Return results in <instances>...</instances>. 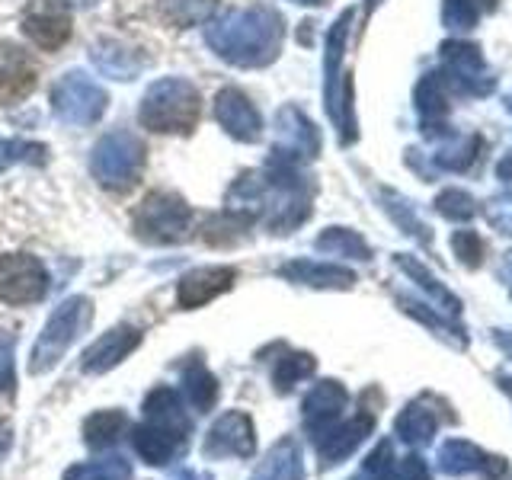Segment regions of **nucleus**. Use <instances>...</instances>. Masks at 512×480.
Segmentation results:
<instances>
[{"label": "nucleus", "mask_w": 512, "mask_h": 480, "mask_svg": "<svg viewBox=\"0 0 512 480\" xmlns=\"http://www.w3.org/2000/svg\"><path fill=\"white\" fill-rule=\"evenodd\" d=\"M205 42L234 68H266L282 48V16L263 4L228 10L205 23Z\"/></svg>", "instance_id": "f257e3e1"}, {"label": "nucleus", "mask_w": 512, "mask_h": 480, "mask_svg": "<svg viewBox=\"0 0 512 480\" xmlns=\"http://www.w3.org/2000/svg\"><path fill=\"white\" fill-rule=\"evenodd\" d=\"M202 116L199 90L186 77H160L144 90L138 122L154 135H192Z\"/></svg>", "instance_id": "f03ea898"}, {"label": "nucleus", "mask_w": 512, "mask_h": 480, "mask_svg": "<svg viewBox=\"0 0 512 480\" xmlns=\"http://www.w3.org/2000/svg\"><path fill=\"white\" fill-rule=\"evenodd\" d=\"M144 164H148V148H144L141 135L128 132V128H116V132L103 135L90 154L93 180L109 192L135 189L144 173Z\"/></svg>", "instance_id": "7ed1b4c3"}, {"label": "nucleus", "mask_w": 512, "mask_h": 480, "mask_svg": "<svg viewBox=\"0 0 512 480\" xmlns=\"http://www.w3.org/2000/svg\"><path fill=\"white\" fill-rule=\"evenodd\" d=\"M196 228V212L186 205L183 196L167 189H154L144 196V202L135 212V234L144 244H183V240Z\"/></svg>", "instance_id": "20e7f679"}, {"label": "nucleus", "mask_w": 512, "mask_h": 480, "mask_svg": "<svg viewBox=\"0 0 512 480\" xmlns=\"http://www.w3.org/2000/svg\"><path fill=\"white\" fill-rule=\"evenodd\" d=\"M93 320V304L84 295H74L68 301H61L55 314L48 317V324L42 330V336L32 346V375L48 372L52 365H58V359L68 352V346L77 340L80 333L87 330V324Z\"/></svg>", "instance_id": "39448f33"}, {"label": "nucleus", "mask_w": 512, "mask_h": 480, "mask_svg": "<svg viewBox=\"0 0 512 480\" xmlns=\"http://www.w3.org/2000/svg\"><path fill=\"white\" fill-rule=\"evenodd\" d=\"M55 119L71 125V128H87L103 119L109 106V93L96 84V80L84 71H68L55 80L52 93H48Z\"/></svg>", "instance_id": "423d86ee"}, {"label": "nucleus", "mask_w": 512, "mask_h": 480, "mask_svg": "<svg viewBox=\"0 0 512 480\" xmlns=\"http://www.w3.org/2000/svg\"><path fill=\"white\" fill-rule=\"evenodd\" d=\"M48 295V269L32 253L0 256V304H36Z\"/></svg>", "instance_id": "0eeeda50"}, {"label": "nucleus", "mask_w": 512, "mask_h": 480, "mask_svg": "<svg viewBox=\"0 0 512 480\" xmlns=\"http://www.w3.org/2000/svg\"><path fill=\"white\" fill-rule=\"evenodd\" d=\"M23 36L42 48L58 52L71 39V7L68 0H32L23 13Z\"/></svg>", "instance_id": "6e6552de"}, {"label": "nucleus", "mask_w": 512, "mask_h": 480, "mask_svg": "<svg viewBox=\"0 0 512 480\" xmlns=\"http://www.w3.org/2000/svg\"><path fill=\"white\" fill-rule=\"evenodd\" d=\"M39 84V68L23 45L0 39V106L23 103Z\"/></svg>", "instance_id": "1a4fd4ad"}, {"label": "nucleus", "mask_w": 512, "mask_h": 480, "mask_svg": "<svg viewBox=\"0 0 512 480\" xmlns=\"http://www.w3.org/2000/svg\"><path fill=\"white\" fill-rule=\"evenodd\" d=\"M215 119L234 141H260L263 135V116L256 112L253 100L237 87H224L215 96Z\"/></svg>", "instance_id": "9d476101"}, {"label": "nucleus", "mask_w": 512, "mask_h": 480, "mask_svg": "<svg viewBox=\"0 0 512 480\" xmlns=\"http://www.w3.org/2000/svg\"><path fill=\"white\" fill-rule=\"evenodd\" d=\"M234 279H237V269H231V266H199V269H192L180 279V285H176V304L186 308V311L202 308V304L215 301L218 295L228 292V288L234 285Z\"/></svg>", "instance_id": "9b49d317"}, {"label": "nucleus", "mask_w": 512, "mask_h": 480, "mask_svg": "<svg viewBox=\"0 0 512 480\" xmlns=\"http://www.w3.org/2000/svg\"><path fill=\"white\" fill-rule=\"evenodd\" d=\"M90 61L93 68L112 77V80H135L144 68H148V55L141 48L128 45L122 39H100L90 45Z\"/></svg>", "instance_id": "f8f14e48"}, {"label": "nucleus", "mask_w": 512, "mask_h": 480, "mask_svg": "<svg viewBox=\"0 0 512 480\" xmlns=\"http://www.w3.org/2000/svg\"><path fill=\"white\" fill-rule=\"evenodd\" d=\"M141 346V333L135 327H112L109 333H103L100 340H96L87 352H84V372H93V375H103L109 372L112 365H119L128 352H135Z\"/></svg>", "instance_id": "ddd939ff"}, {"label": "nucleus", "mask_w": 512, "mask_h": 480, "mask_svg": "<svg viewBox=\"0 0 512 480\" xmlns=\"http://www.w3.org/2000/svg\"><path fill=\"white\" fill-rule=\"evenodd\" d=\"M346 407V391L336 381H320L317 388L304 400V423H308L311 432H317V439L324 432L333 429L336 416Z\"/></svg>", "instance_id": "4468645a"}, {"label": "nucleus", "mask_w": 512, "mask_h": 480, "mask_svg": "<svg viewBox=\"0 0 512 480\" xmlns=\"http://www.w3.org/2000/svg\"><path fill=\"white\" fill-rule=\"evenodd\" d=\"M208 455H253V423L244 413H228L221 423H215L212 436L205 445Z\"/></svg>", "instance_id": "2eb2a0df"}, {"label": "nucleus", "mask_w": 512, "mask_h": 480, "mask_svg": "<svg viewBox=\"0 0 512 480\" xmlns=\"http://www.w3.org/2000/svg\"><path fill=\"white\" fill-rule=\"evenodd\" d=\"M221 0H154V16L167 29H196L215 20Z\"/></svg>", "instance_id": "dca6fc26"}, {"label": "nucleus", "mask_w": 512, "mask_h": 480, "mask_svg": "<svg viewBox=\"0 0 512 480\" xmlns=\"http://www.w3.org/2000/svg\"><path fill=\"white\" fill-rule=\"evenodd\" d=\"M372 426H375V416L359 413L356 420L324 432V442H320V458H324V464H336V461H343L346 455L356 452L359 442L372 432Z\"/></svg>", "instance_id": "f3484780"}, {"label": "nucleus", "mask_w": 512, "mask_h": 480, "mask_svg": "<svg viewBox=\"0 0 512 480\" xmlns=\"http://www.w3.org/2000/svg\"><path fill=\"white\" fill-rule=\"evenodd\" d=\"M282 276L292 282L314 285V288H349L356 282V276H352L349 269L320 266V263H288V266H282Z\"/></svg>", "instance_id": "a211bd4d"}, {"label": "nucleus", "mask_w": 512, "mask_h": 480, "mask_svg": "<svg viewBox=\"0 0 512 480\" xmlns=\"http://www.w3.org/2000/svg\"><path fill=\"white\" fill-rule=\"evenodd\" d=\"M183 436L180 432H173V429H164V426H157L151 423L148 429H138L135 432V448H138V455L148 461V464H164L173 458L176 452V442H180Z\"/></svg>", "instance_id": "6ab92c4d"}, {"label": "nucleus", "mask_w": 512, "mask_h": 480, "mask_svg": "<svg viewBox=\"0 0 512 480\" xmlns=\"http://www.w3.org/2000/svg\"><path fill=\"white\" fill-rule=\"evenodd\" d=\"M439 429V420L436 413L420 407V404H410L404 413L397 416V436L404 442H413V445H426L432 436H436Z\"/></svg>", "instance_id": "aec40b11"}, {"label": "nucleus", "mask_w": 512, "mask_h": 480, "mask_svg": "<svg viewBox=\"0 0 512 480\" xmlns=\"http://www.w3.org/2000/svg\"><path fill=\"white\" fill-rule=\"evenodd\" d=\"M487 455L480 452V448L468 439H452L442 445L439 452V468L448 471V474H468V471H477L484 468Z\"/></svg>", "instance_id": "412c9836"}, {"label": "nucleus", "mask_w": 512, "mask_h": 480, "mask_svg": "<svg viewBox=\"0 0 512 480\" xmlns=\"http://www.w3.org/2000/svg\"><path fill=\"white\" fill-rule=\"evenodd\" d=\"M253 480H301V455L292 442H282Z\"/></svg>", "instance_id": "4be33fe9"}, {"label": "nucleus", "mask_w": 512, "mask_h": 480, "mask_svg": "<svg viewBox=\"0 0 512 480\" xmlns=\"http://www.w3.org/2000/svg\"><path fill=\"white\" fill-rule=\"evenodd\" d=\"M279 135L292 141V148H298V151L304 148V151H308V157H314V151H317V132H314L311 122L304 119L298 109L285 106L279 112Z\"/></svg>", "instance_id": "5701e85b"}, {"label": "nucleus", "mask_w": 512, "mask_h": 480, "mask_svg": "<svg viewBox=\"0 0 512 480\" xmlns=\"http://www.w3.org/2000/svg\"><path fill=\"white\" fill-rule=\"evenodd\" d=\"M45 144L39 141H23V138H0V170L16 167V164H45Z\"/></svg>", "instance_id": "b1692460"}, {"label": "nucleus", "mask_w": 512, "mask_h": 480, "mask_svg": "<svg viewBox=\"0 0 512 480\" xmlns=\"http://www.w3.org/2000/svg\"><path fill=\"white\" fill-rule=\"evenodd\" d=\"M183 381H186V391H189V400L196 404L199 410H208L215 404V397H218V381L212 378V372L202 365V362H192L189 368H186V375H183Z\"/></svg>", "instance_id": "393cba45"}, {"label": "nucleus", "mask_w": 512, "mask_h": 480, "mask_svg": "<svg viewBox=\"0 0 512 480\" xmlns=\"http://www.w3.org/2000/svg\"><path fill=\"white\" fill-rule=\"evenodd\" d=\"M125 429V416L116 413V410H103V413H93L84 432H87V442L93 448H106L119 439V432Z\"/></svg>", "instance_id": "a878e982"}, {"label": "nucleus", "mask_w": 512, "mask_h": 480, "mask_svg": "<svg viewBox=\"0 0 512 480\" xmlns=\"http://www.w3.org/2000/svg\"><path fill=\"white\" fill-rule=\"evenodd\" d=\"M314 372V359L308 356V352H292V356H285V359H279V365H276V388L279 391H288L292 384H298L301 378H308Z\"/></svg>", "instance_id": "bb28decb"}, {"label": "nucleus", "mask_w": 512, "mask_h": 480, "mask_svg": "<svg viewBox=\"0 0 512 480\" xmlns=\"http://www.w3.org/2000/svg\"><path fill=\"white\" fill-rule=\"evenodd\" d=\"M317 250L324 253H349V256H359V260H368V247L362 240L352 234V231H343V228H330L327 234L317 237Z\"/></svg>", "instance_id": "cd10ccee"}, {"label": "nucleus", "mask_w": 512, "mask_h": 480, "mask_svg": "<svg viewBox=\"0 0 512 480\" xmlns=\"http://www.w3.org/2000/svg\"><path fill=\"white\" fill-rule=\"evenodd\" d=\"M116 477H128L125 464H80V468H71L64 474V480H116Z\"/></svg>", "instance_id": "c85d7f7f"}, {"label": "nucleus", "mask_w": 512, "mask_h": 480, "mask_svg": "<svg viewBox=\"0 0 512 480\" xmlns=\"http://www.w3.org/2000/svg\"><path fill=\"white\" fill-rule=\"evenodd\" d=\"M394 471V452H391V442H381L372 455L365 461V477L372 480H391Z\"/></svg>", "instance_id": "c756f323"}, {"label": "nucleus", "mask_w": 512, "mask_h": 480, "mask_svg": "<svg viewBox=\"0 0 512 480\" xmlns=\"http://www.w3.org/2000/svg\"><path fill=\"white\" fill-rule=\"evenodd\" d=\"M391 480H429V468L420 455H407L394 464L391 471Z\"/></svg>", "instance_id": "7c9ffc66"}, {"label": "nucleus", "mask_w": 512, "mask_h": 480, "mask_svg": "<svg viewBox=\"0 0 512 480\" xmlns=\"http://www.w3.org/2000/svg\"><path fill=\"white\" fill-rule=\"evenodd\" d=\"M0 391H13V336L0 333Z\"/></svg>", "instance_id": "2f4dec72"}, {"label": "nucleus", "mask_w": 512, "mask_h": 480, "mask_svg": "<svg viewBox=\"0 0 512 480\" xmlns=\"http://www.w3.org/2000/svg\"><path fill=\"white\" fill-rule=\"evenodd\" d=\"M295 4H320V0H295Z\"/></svg>", "instance_id": "473e14b6"}, {"label": "nucleus", "mask_w": 512, "mask_h": 480, "mask_svg": "<svg viewBox=\"0 0 512 480\" xmlns=\"http://www.w3.org/2000/svg\"><path fill=\"white\" fill-rule=\"evenodd\" d=\"M356 480H359V477H356Z\"/></svg>", "instance_id": "72a5a7b5"}]
</instances>
